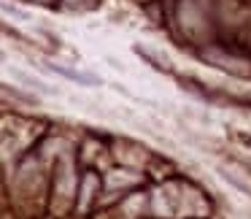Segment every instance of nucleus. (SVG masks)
<instances>
[{"label": "nucleus", "instance_id": "obj_5", "mask_svg": "<svg viewBox=\"0 0 251 219\" xmlns=\"http://www.w3.org/2000/svg\"><path fill=\"white\" fill-rule=\"evenodd\" d=\"M0 62H6V52L0 49Z\"/></svg>", "mask_w": 251, "mask_h": 219}, {"label": "nucleus", "instance_id": "obj_3", "mask_svg": "<svg viewBox=\"0 0 251 219\" xmlns=\"http://www.w3.org/2000/svg\"><path fill=\"white\" fill-rule=\"evenodd\" d=\"M11 76L17 79L19 84H25V87H30V89H38V92H51V89L46 87L44 82H38L35 76H27V73H22V71H11Z\"/></svg>", "mask_w": 251, "mask_h": 219}, {"label": "nucleus", "instance_id": "obj_1", "mask_svg": "<svg viewBox=\"0 0 251 219\" xmlns=\"http://www.w3.org/2000/svg\"><path fill=\"white\" fill-rule=\"evenodd\" d=\"M44 68H46V71H51V73H57V76H62V79H71V82H76V84H87V87H92V84H100V79H98V76H92V73L71 71V68L54 65V62H46Z\"/></svg>", "mask_w": 251, "mask_h": 219}, {"label": "nucleus", "instance_id": "obj_4", "mask_svg": "<svg viewBox=\"0 0 251 219\" xmlns=\"http://www.w3.org/2000/svg\"><path fill=\"white\" fill-rule=\"evenodd\" d=\"M0 33H3V35H8V38H14V41H19V44H30V38L22 33V30L11 27V25H6V22H0Z\"/></svg>", "mask_w": 251, "mask_h": 219}, {"label": "nucleus", "instance_id": "obj_2", "mask_svg": "<svg viewBox=\"0 0 251 219\" xmlns=\"http://www.w3.org/2000/svg\"><path fill=\"white\" fill-rule=\"evenodd\" d=\"M0 92L8 95V98H14V100H19V103H27V106H35V103H38V98H35L33 92H22V89L11 87V84H6V82H0Z\"/></svg>", "mask_w": 251, "mask_h": 219}]
</instances>
